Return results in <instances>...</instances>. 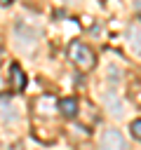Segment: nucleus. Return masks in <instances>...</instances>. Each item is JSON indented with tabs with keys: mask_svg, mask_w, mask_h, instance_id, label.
Masks as SVG:
<instances>
[{
	"mask_svg": "<svg viewBox=\"0 0 141 150\" xmlns=\"http://www.w3.org/2000/svg\"><path fill=\"white\" fill-rule=\"evenodd\" d=\"M59 112H61L63 117L73 120V117L78 115V101H75L73 96H66V98H61V101H59Z\"/></svg>",
	"mask_w": 141,
	"mask_h": 150,
	"instance_id": "20e7f679",
	"label": "nucleus"
},
{
	"mask_svg": "<svg viewBox=\"0 0 141 150\" xmlns=\"http://www.w3.org/2000/svg\"><path fill=\"white\" fill-rule=\"evenodd\" d=\"M68 56H70V61H73L80 70H92V68L96 66L94 52H92L85 42H80V40H73V42L68 45Z\"/></svg>",
	"mask_w": 141,
	"mask_h": 150,
	"instance_id": "f257e3e1",
	"label": "nucleus"
},
{
	"mask_svg": "<svg viewBox=\"0 0 141 150\" xmlns=\"http://www.w3.org/2000/svg\"><path fill=\"white\" fill-rule=\"evenodd\" d=\"M127 38H129V45H132L134 54H139V56H141V23H132V26H129Z\"/></svg>",
	"mask_w": 141,
	"mask_h": 150,
	"instance_id": "39448f33",
	"label": "nucleus"
},
{
	"mask_svg": "<svg viewBox=\"0 0 141 150\" xmlns=\"http://www.w3.org/2000/svg\"><path fill=\"white\" fill-rule=\"evenodd\" d=\"M129 129H132V136H134L136 141H141V120H134Z\"/></svg>",
	"mask_w": 141,
	"mask_h": 150,
	"instance_id": "423d86ee",
	"label": "nucleus"
},
{
	"mask_svg": "<svg viewBox=\"0 0 141 150\" xmlns=\"http://www.w3.org/2000/svg\"><path fill=\"white\" fill-rule=\"evenodd\" d=\"M136 5H139V9H141V0H139V2H136Z\"/></svg>",
	"mask_w": 141,
	"mask_h": 150,
	"instance_id": "6e6552de",
	"label": "nucleus"
},
{
	"mask_svg": "<svg viewBox=\"0 0 141 150\" xmlns=\"http://www.w3.org/2000/svg\"><path fill=\"white\" fill-rule=\"evenodd\" d=\"M9 82H12V89L14 91H21L26 87V75H24V70H21L19 63H12L9 66Z\"/></svg>",
	"mask_w": 141,
	"mask_h": 150,
	"instance_id": "7ed1b4c3",
	"label": "nucleus"
},
{
	"mask_svg": "<svg viewBox=\"0 0 141 150\" xmlns=\"http://www.w3.org/2000/svg\"><path fill=\"white\" fill-rule=\"evenodd\" d=\"M99 148L101 150H129L125 136L118 131V129H106L99 138Z\"/></svg>",
	"mask_w": 141,
	"mask_h": 150,
	"instance_id": "f03ea898",
	"label": "nucleus"
},
{
	"mask_svg": "<svg viewBox=\"0 0 141 150\" xmlns=\"http://www.w3.org/2000/svg\"><path fill=\"white\" fill-rule=\"evenodd\" d=\"M12 2H14V0H0V5H2V7H7V5H12Z\"/></svg>",
	"mask_w": 141,
	"mask_h": 150,
	"instance_id": "0eeeda50",
	"label": "nucleus"
}]
</instances>
